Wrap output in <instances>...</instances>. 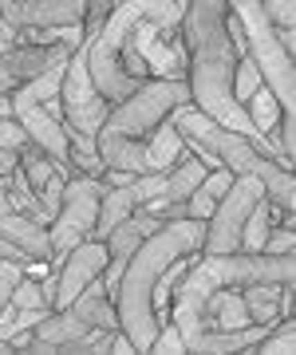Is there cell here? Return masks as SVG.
<instances>
[{
	"label": "cell",
	"instance_id": "cell-1",
	"mask_svg": "<svg viewBox=\"0 0 296 355\" xmlns=\"http://www.w3.org/2000/svg\"><path fill=\"white\" fill-rule=\"evenodd\" d=\"M182 36H186V87L190 103L202 107L221 127L237 130L253 142L261 154L281 162V146L261 135L237 99H233V67L237 55H245L237 20L229 16V0H186L182 16Z\"/></svg>",
	"mask_w": 296,
	"mask_h": 355
},
{
	"label": "cell",
	"instance_id": "cell-2",
	"mask_svg": "<svg viewBox=\"0 0 296 355\" xmlns=\"http://www.w3.org/2000/svg\"><path fill=\"white\" fill-rule=\"evenodd\" d=\"M202 237H206V221L174 217V221H162L155 233H146L139 249L127 257L123 277L111 292V304L119 312V331L134 343V352H150V343L162 328V316L155 308V292L162 272L182 257L202 253Z\"/></svg>",
	"mask_w": 296,
	"mask_h": 355
},
{
	"label": "cell",
	"instance_id": "cell-3",
	"mask_svg": "<svg viewBox=\"0 0 296 355\" xmlns=\"http://www.w3.org/2000/svg\"><path fill=\"white\" fill-rule=\"evenodd\" d=\"M174 130L182 135V142H190V146H202L218 158L225 170L233 174H253L261 178V186H265V198L272 205H281L284 214H293L296 209V182H293V170H284L277 158L269 154H261L253 142L237 135V130L221 127L218 119H209L202 107H193V103H182L174 111L166 114Z\"/></svg>",
	"mask_w": 296,
	"mask_h": 355
},
{
	"label": "cell",
	"instance_id": "cell-4",
	"mask_svg": "<svg viewBox=\"0 0 296 355\" xmlns=\"http://www.w3.org/2000/svg\"><path fill=\"white\" fill-rule=\"evenodd\" d=\"M229 16L237 20L245 55L257 64L265 87L277 95L284 114H296V51L284 48L281 32L265 16L261 0H229Z\"/></svg>",
	"mask_w": 296,
	"mask_h": 355
},
{
	"label": "cell",
	"instance_id": "cell-5",
	"mask_svg": "<svg viewBox=\"0 0 296 355\" xmlns=\"http://www.w3.org/2000/svg\"><path fill=\"white\" fill-rule=\"evenodd\" d=\"M103 178L91 174H71L64 182V202L55 209V217L48 221V241H52V257H60L79 245L83 237H91V225H95V214H99V198H103Z\"/></svg>",
	"mask_w": 296,
	"mask_h": 355
},
{
	"label": "cell",
	"instance_id": "cell-6",
	"mask_svg": "<svg viewBox=\"0 0 296 355\" xmlns=\"http://www.w3.org/2000/svg\"><path fill=\"white\" fill-rule=\"evenodd\" d=\"M265 198V186L261 178L253 174H233L229 190L218 198L214 214L206 217V237H202V253H237V241H241V225L249 209Z\"/></svg>",
	"mask_w": 296,
	"mask_h": 355
},
{
	"label": "cell",
	"instance_id": "cell-7",
	"mask_svg": "<svg viewBox=\"0 0 296 355\" xmlns=\"http://www.w3.org/2000/svg\"><path fill=\"white\" fill-rule=\"evenodd\" d=\"M60 107H64V123L79 135H91L95 139V130L99 123L107 119L111 111V103L99 95V87L91 83V71H87V55H83V44L71 48L64 64V83H60Z\"/></svg>",
	"mask_w": 296,
	"mask_h": 355
},
{
	"label": "cell",
	"instance_id": "cell-8",
	"mask_svg": "<svg viewBox=\"0 0 296 355\" xmlns=\"http://www.w3.org/2000/svg\"><path fill=\"white\" fill-rule=\"evenodd\" d=\"M107 265V245L95 241V237H83L79 245H71L64 257H60V272H55V296L52 308H67L79 292L87 288L91 280L103 272Z\"/></svg>",
	"mask_w": 296,
	"mask_h": 355
},
{
	"label": "cell",
	"instance_id": "cell-9",
	"mask_svg": "<svg viewBox=\"0 0 296 355\" xmlns=\"http://www.w3.org/2000/svg\"><path fill=\"white\" fill-rule=\"evenodd\" d=\"M0 12L16 28H67V24H83L87 0H12Z\"/></svg>",
	"mask_w": 296,
	"mask_h": 355
},
{
	"label": "cell",
	"instance_id": "cell-10",
	"mask_svg": "<svg viewBox=\"0 0 296 355\" xmlns=\"http://www.w3.org/2000/svg\"><path fill=\"white\" fill-rule=\"evenodd\" d=\"M71 312H76L87 328H103V331H115L119 328V312H115V304H111V296H107V284L99 277L91 280L87 288L79 292L76 300H71Z\"/></svg>",
	"mask_w": 296,
	"mask_h": 355
},
{
	"label": "cell",
	"instance_id": "cell-11",
	"mask_svg": "<svg viewBox=\"0 0 296 355\" xmlns=\"http://www.w3.org/2000/svg\"><path fill=\"white\" fill-rule=\"evenodd\" d=\"M130 214H134V198H130L127 186H107L103 198H99V214H95L91 237H95V241H103L107 233H111L119 221H127Z\"/></svg>",
	"mask_w": 296,
	"mask_h": 355
},
{
	"label": "cell",
	"instance_id": "cell-12",
	"mask_svg": "<svg viewBox=\"0 0 296 355\" xmlns=\"http://www.w3.org/2000/svg\"><path fill=\"white\" fill-rule=\"evenodd\" d=\"M281 288L284 284H245L241 288V300L249 308V320L253 324H277L281 320Z\"/></svg>",
	"mask_w": 296,
	"mask_h": 355
},
{
	"label": "cell",
	"instance_id": "cell-13",
	"mask_svg": "<svg viewBox=\"0 0 296 355\" xmlns=\"http://www.w3.org/2000/svg\"><path fill=\"white\" fill-rule=\"evenodd\" d=\"M241 107H245V114H249V123H253L269 142H277V123H281V114H284L281 103H277V95H272L269 87H257Z\"/></svg>",
	"mask_w": 296,
	"mask_h": 355
},
{
	"label": "cell",
	"instance_id": "cell-14",
	"mask_svg": "<svg viewBox=\"0 0 296 355\" xmlns=\"http://www.w3.org/2000/svg\"><path fill=\"white\" fill-rule=\"evenodd\" d=\"M269 229H272V202L269 198H261V202L249 209V217H245L237 253H261V245H265V237H269Z\"/></svg>",
	"mask_w": 296,
	"mask_h": 355
},
{
	"label": "cell",
	"instance_id": "cell-15",
	"mask_svg": "<svg viewBox=\"0 0 296 355\" xmlns=\"http://www.w3.org/2000/svg\"><path fill=\"white\" fill-rule=\"evenodd\" d=\"M249 352L253 355H293L296 352V324H293V316H281L272 328H265V336H261Z\"/></svg>",
	"mask_w": 296,
	"mask_h": 355
},
{
	"label": "cell",
	"instance_id": "cell-16",
	"mask_svg": "<svg viewBox=\"0 0 296 355\" xmlns=\"http://www.w3.org/2000/svg\"><path fill=\"white\" fill-rule=\"evenodd\" d=\"M142 237H146V233H142V229L134 225V217H127V221H119V225H115V229H111V233L103 237L107 257H123V261H127V257L134 253V249H139V241H142Z\"/></svg>",
	"mask_w": 296,
	"mask_h": 355
},
{
	"label": "cell",
	"instance_id": "cell-17",
	"mask_svg": "<svg viewBox=\"0 0 296 355\" xmlns=\"http://www.w3.org/2000/svg\"><path fill=\"white\" fill-rule=\"evenodd\" d=\"M257 87H265V79H261L257 64H253L249 55H237V67H233V99L245 103Z\"/></svg>",
	"mask_w": 296,
	"mask_h": 355
},
{
	"label": "cell",
	"instance_id": "cell-18",
	"mask_svg": "<svg viewBox=\"0 0 296 355\" xmlns=\"http://www.w3.org/2000/svg\"><path fill=\"white\" fill-rule=\"evenodd\" d=\"M8 304H12V308H52L48 300H44V284H40V277H28V272L16 280Z\"/></svg>",
	"mask_w": 296,
	"mask_h": 355
},
{
	"label": "cell",
	"instance_id": "cell-19",
	"mask_svg": "<svg viewBox=\"0 0 296 355\" xmlns=\"http://www.w3.org/2000/svg\"><path fill=\"white\" fill-rule=\"evenodd\" d=\"M261 253H272V257H296V229H293V217H284L281 229H269V237L261 245Z\"/></svg>",
	"mask_w": 296,
	"mask_h": 355
},
{
	"label": "cell",
	"instance_id": "cell-20",
	"mask_svg": "<svg viewBox=\"0 0 296 355\" xmlns=\"http://www.w3.org/2000/svg\"><path fill=\"white\" fill-rule=\"evenodd\" d=\"M150 352H158V355H182V352H186L182 331L174 328V320H162V328H158L155 343H150Z\"/></svg>",
	"mask_w": 296,
	"mask_h": 355
},
{
	"label": "cell",
	"instance_id": "cell-21",
	"mask_svg": "<svg viewBox=\"0 0 296 355\" xmlns=\"http://www.w3.org/2000/svg\"><path fill=\"white\" fill-rule=\"evenodd\" d=\"M261 8L277 28H293L296 24V0H261Z\"/></svg>",
	"mask_w": 296,
	"mask_h": 355
},
{
	"label": "cell",
	"instance_id": "cell-22",
	"mask_svg": "<svg viewBox=\"0 0 296 355\" xmlns=\"http://www.w3.org/2000/svg\"><path fill=\"white\" fill-rule=\"evenodd\" d=\"M0 146H8V150H24L28 146L24 127H20L16 119H4V114H0Z\"/></svg>",
	"mask_w": 296,
	"mask_h": 355
},
{
	"label": "cell",
	"instance_id": "cell-23",
	"mask_svg": "<svg viewBox=\"0 0 296 355\" xmlns=\"http://www.w3.org/2000/svg\"><path fill=\"white\" fill-rule=\"evenodd\" d=\"M12 44H20V28H16L4 12H0V51H8Z\"/></svg>",
	"mask_w": 296,
	"mask_h": 355
},
{
	"label": "cell",
	"instance_id": "cell-24",
	"mask_svg": "<svg viewBox=\"0 0 296 355\" xmlns=\"http://www.w3.org/2000/svg\"><path fill=\"white\" fill-rule=\"evenodd\" d=\"M20 162V150H8V146H0V178H8Z\"/></svg>",
	"mask_w": 296,
	"mask_h": 355
},
{
	"label": "cell",
	"instance_id": "cell-25",
	"mask_svg": "<svg viewBox=\"0 0 296 355\" xmlns=\"http://www.w3.org/2000/svg\"><path fill=\"white\" fill-rule=\"evenodd\" d=\"M0 114L12 119V95H0Z\"/></svg>",
	"mask_w": 296,
	"mask_h": 355
},
{
	"label": "cell",
	"instance_id": "cell-26",
	"mask_svg": "<svg viewBox=\"0 0 296 355\" xmlns=\"http://www.w3.org/2000/svg\"><path fill=\"white\" fill-rule=\"evenodd\" d=\"M4 352H12V343H8V340H0V355H4Z\"/></svg>",
	"mask_w": 296,
	"mask_h": 355
},
{
	"label": "cell",
	"instance_id": "cell-27",
	"mask_svg": "<svg viewBox=\"0 0 296 355\" xmlns=\"http://www.w3.org/2000/svg\"><path fill=\"white\" fill-rule=\"evenodd\" d=\"M115 4H123V0H111V8H115Z\"/></svg>",
	"mask_w": 296,
	"mask_h": 355
}]
</instances>
